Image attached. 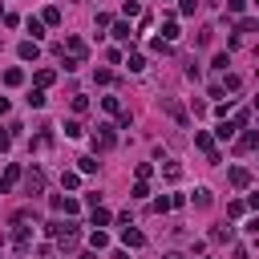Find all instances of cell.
Here are the masks:
<instances>
[{"instance_id": "obj_1", "label": "cell", "mask_w": 259, "mask_h": 259, "mask_svg": "<svg viewBox=\"0 0 259 259\" xmlns=\"http://www.w3.org/2000/svg\"><path fill=\"white\" fill-rule=\"evenodd\" d=\"M65 49H69V61H65V69H77V65L85 61V41H81V37H69V41H65Z\"/></svg>"}, {"instance_id": "obj_2", "label": "cell", "mask_w": 259, "mask_h": 259, "mask_svg": "<svg viewBox=\"0 0 259 259\" xmlns=\"http://www.w3.org/2000/svg\"><path fill=\"white\" fill-rule=\"evenodd\" d=\"M114 126H97V134H93V150H114Z\"/></svg>"}, {"instance_id": "obj_3", "label": "cell", "mask_w": 259, "mask_h": 259, "mask_svg": "<svg viewBox=\"0 0 259 259\" xmlns=\"http://www.w3.org/2000/svg\"><path fill=\"white\" fill-rule=\"evenodd\" d=\"M195 146H198V150H207V158H211V162H219V150H215V142H211V134H207V130H198V134H195Z\"/></svg>"}, {"instance_id": "obj_4", "label": "cell", "mask_w": 259, "mask_h": 259, "mask_svg": "<svg viewBox=\"0 0 259 259\" xmlns=\"http://www.w3.org/2000/svg\"><path fill=\"white\" fill-rule=\"evenodd\" d=\"M162 109H166V114H170V118L178 122V126H186V109H183V106H178V101H174V97H162Z\"/></svg>"}, {"instance_id": "obj_5", "label": "cell", "mask_w": 259, "mask_h": 259, "mask_svg": "<svg viewBox=\"0 0 259 259\" xmlns=\"http://www.w3.org/2000/svg\"><path fill=\"white\" fill-rule=\"evenodd\" d=\"M122 243H126V247H146V235H142L138 227H130V223H126V231H122Z\"/></svg>"}, {"instance_id": "obj_6", "label": "cell", "mask_w": 259, "mask_h": 259, "mask_svg": "<svg viewBox=\"0 0 259 259\" xmlns=\"http://www.w3.org/2000/svg\"><path fill=\"white\" fill-rule=\"evenodd\" d=\"M25 190H29V195H41V190H45V174L41 170H29L25 174Z\"/></svg>"}, {"instance_id": "obj_7", "label": "cell", "mask_w": 259, "mask_h": 259, "mask_svg": "<svg viewBox=\"0 0 259 259\" xmlns=\"http://www.w3.org/2000/svg\"><path fill=\"white\" fill-rule=\"evenodd\" d=\"M13 243H16V251H29V247H32V235H29V227L20 219H16V239Z\"/></svg>"}, {"instance_id": "obj_8", "label": "cell", "mask_w": 259, "mask_h": 259, "mask_svg": "<svg viewBox=\"0 0 259 259\" xmlns=\"http://www.w3.org/2000/svg\"><path fill=\"white\" fill-rule=\"evenodd\" d=\"M16 53H20V61H37V41H20Z\"/></svg>"}, {"instance_id": "obj_9", "label": "cell", "mask_w": 259, "mask_h": 259, "mask_svg": "<svg viewBox=\"0 0 259 259\" xmlns=\"http://www.w3.org/2000/svg\"><path fill=\"white\" fill-rule=\"evenodd\" d=\"M231 186H251V174H247L243 166H235L231 170Z\"/></svg>"}, {"instance_id": "obj_10", "label": "cell", "mask_w": 259, "mask_h": 259, "mask_svg": "<svg viewBox=\"0 0 259 259\" xmlns=\"http://www.w3.org/2000/svg\"><path fill=\"white\" fill-rule=\"evenodd\" d=\"M255 146H259V130H247L239 138V150H255Z\"/></svg>"}, {"instance_id": "obj_11", "label": "cell", "mask_w": 259, "mask_h": 259, "mask_svg": "<svg viewBox=\"0 0 259 259\" xmlns=\"http://www.w3.org/2000/svg\"><path fill=\"white\" fill-rule=\"evenodd\" d=\"M195 207H198V211H207V207H211V190H207V186H198V190H195Z\"/></svg>"}, {"instance_id": "obj_12", "label": "cell", "mask_w": 259, "mask_h": 259, "mask_svg": "<svg viewBox=\"0 0 259 259\" xmlns=\"http://www.w3.org/2000/svg\"><path fill=\"white\" fill-rule=\"evenodd\" d=\"M162 170H166V178H170V183H178V178H183V166H178V162H166Z\"/></svg>"}, {"instance_id": "obj_13", "label": "cell", "mask_w": 259, "mask_h": 259, "mask_svg": "<svg viewBox=\"0 0 259 259\" xmlns=\"http://www.w3.org/2000/svg\"><path fill=\"white\" fill-rule=\"evenodd\" d=\"M219 85H223V93H227V89H231V93H235V89H239L243 81H239V77H235V73H227V77H223V81H219Z\"/></svg>"}, {"instance_id": "obj_14", "label": "cell", "mask_w": 259, "mask_h": 259, "mask_svg": "<svg viewBox=\"0 0 259 259\" xmlns=\"http://www.w3.org/2000/svg\"><path fill=\"white\" fill-rule=\"evenodd\" d=\"M126 65H130L134 73H142V69H146V57H142V53H130V61H126Z\"/></svg>"}, {"instance_id": "obj_15", "label": "cell", "mask_w": 259, "mask_h": 259, "mask_svg": "<svg viewBox=\"0 0 259 259\" xmlns=\"http://www.w3.org/2000/svg\"><path fill=\"white\" fill-rule=\"evenodd\" d=\"M162 41H178V25H174V20H166V25H162Z\"/></svg>"}, {"instance_id": "obj_16", "label": "cell", "mask_w": 259, "mask_h": 259, "mask_svg": "<svg viewBox=\"0 0 259 259\" xmlns=\"http://www.w3.org/2000/svg\"><path fill=\"white\" fill-rule=\"evenodd\" d=\"M53 81H57V73H53V69H41V73H37V85H41V89L53 85Z\"/></svg>"}, {"instance_id": "obj_17", "label": "cell", "mask_w": 259, "mask_h": 259, "mask_svg": "<svg viewBox=\"0 0 259 259\" xmlns=\"http://www.w3.org/2000/svg\"><path fill=\"white\" fill-rule=\"evenodd\" d=\"M231 235H235L231 227H215V231H211V239H215V243H227V239H231Z\"/></svg>"}, {"instance_id": "obj_18", "label": "cell", "mask_w": 259, "mask_h": 259, "mask_svg": "<svg viewBox=\"0 0 259 259\" xmlns=\"http://www.w3.org/2000/svg\"><path fill=\"white\" fill-rule=\"evenodd\" d=\"M114 41H134V32H130V25H114Z\"/></svg>"}, {"instance_id": "obj_19", "label": "cell", "mask_w": 259, "mask_h": 259, "mask_svg": "<svg viewBox=\"0 0 259 259\" xmlns=\"http://www.w3.org/2000/svg\"><path fill=\"white\" fill-rule=\"evenodd\" d=\"M41 20H45V25H61V8H45Z\"/></svg>"}, {"instance_id": "obj_20", "label": "cell", "mask_w": 259, "mask_h": 259, "mask_svg": "<svg viewBox=\"0 0 259 259\" xmlns=\"http://www.w3.org/2000/svg\"><path fill=\"white\" fill-rule=\"evenodd\" d=\"M81 134H85L81 122H65V138H81Z\"/></svg>"}, {"instance_id": "obj_21", "label": "cell", "mask_w": 259, "mask_h": 259, "mask_svg": "<svg viewBox=\"0 0 259 259\" xmlns=\"http://www.w3.org/2000/svg\"><path fill=\"white\" fill-rule=\"evenodd\" d=\"M29 106H32V109L45 106V89H32V93H29Z\"/></svg>"}, {"instance_id": "obj_22", "label": "cell", "mask_w": 259, "mask_h": 259, "mask_svg": "<svg viewBox=\"0 0 259 259\" xmlns=\"http://www.w3.org/2000/svg\"><path fill=\"white\" fill-rule=\"evenodd\" d=\"M89 243H93V251H101L109 239H106V231H93V235H89Z\"/></svg>"}, {"instance_id": "obj_23", "label": "cell", "mask_w": 259, "mask_h": 259, "mask_svg": "<svg viewBox=\"0 0 259 259\" xmlns=\"http://www.w3.org/2000/svg\"><path fill=\"white\" fill-rule=\"evenodd\" d=\"M77 183H81V178H77V174H73V170H65V174H61V186H65V190H73V186H77Z\"/></svg>"}, {"instance_id": "obj_24", "label": "cell", "mask_w": 259, "mask_h": 259, "mask_svg": "<svg viewBox=\"0 0 259 259\" xmlns=\"http://www.w3.org/2000/svg\"><path fill=\"white\" fill-rule=\"evenodd\" d=\"M109 223V211H101V207H93V227H106Z\"/></svg>"}, {"instance_id": "obj_25", "label": "cell", "mask_w": 259, "mask_h": 259, "mask_svg": "<svg viewBox=\"0 0 259 259\" xmlns=\"http://www.w3.org/2000/svg\"><path fill=\"white\" fill-rule=\"evenodd\" d=\"M29 32H32V41L45 37V20H29Z\"/></svg>"}, {"instance_id": "obj_26", "label": "cell", "mask_w": 259, "mask_h": 259, "mask_svg": "<svg viewBox=\"0 0 259 259\" xmlns=\"http://www.w3.org/2000/svg\"><path fill=\"white\" fill-rule=\"evenodd\" d=\"M4 81H8V85H20V81H25V73H20V69H8Z\"/></svg>"}, {"instance_id": "obj_27", "label": "cell", "mask_w": 259, "mask_h": 259, "mask_svg": "<svg viewBox=\"0 0 259 259\" xmlns=\"http://www.w3.org/2000/svg\"><path fill=\"white\" fill-rule=\"evenodd\" d=\"M101 106L109 109V114H122V106H118V97H101Z\"/></svg>"}, {"instance_id": "obj_28", "label": "cell", "mask_w": 259, "mask_h": 259, "mask_svg": "<svg viewBox=\"0 0 259 259\" xmlns=\"http://www.w3.org/2000/svg\"><path fill=\"white\" fill-rule=\"evenodd\" d=\"M231 134H235V122H223V126H219V138H223V142H227V138H231Z\"/></svg>"}, {"instance_id": "obj_29", "label": "cell", "mask_w": 259, "mask_h": 259, "mask_svg": "<svg viewBox=\"0 0 259 259\" xmlns=\"http://www.w3.org/2000/svg\"><path fill=\"white\" fill-rule=\"evenodd\" d=\"M150 195V186H146V178H138V186H134V198H146Z\"/></svg>"}, {"instance_id": "obj_30", "label": "cell", "mask_w": 259, "mask_h": 259, "mask_svg": "<svg viewBox=\"0 0 259 259\" xmlns=\"http://www.w3.org/2000/svg\"><path fill=\"white\" fill-rule=\"evenodd\" d=\"M97 170V158H81V174H93Z\"/></svg>"}, {"instance_id": "obj_31", "label": "cell", "mask_w": 259, "mask_h": 259, "mask_svg": "<svg viewBox=\"0 0 259 259\" xmlns=\"http://www.w3.org/2000/svg\"><path fill=\"white\" fill-rule=\"evenodd\" d=\"M195 8H198V0H183V16H190Z\"/></svg>"}, {"instance_id": "obj_32", "label": "cell", "mask_w": 259, "mask_h": 259, "mask_svg": "<svg viewBox=\"0 0 259 259\" xmlns=\"http://www.w3.org/2000/svg\"><path fill=\"white\" fill-rule=\"evenodd\" d=\"M247 207H251V211H259V195H251V198H247Z\"/></svg>"}, {"instance_id": "obj_33", "label": "cell", "mask_w": 259, "mask_h": 259, "mask_svg": "<svg viewBox=\"0 0 259 259\" xmlns=\"http://www.w3.org/2000/svg\"><path fill=\"white\" fill-rule=\"evenodd\" d=\"M114 259H130V251H118V255H114Z\"/></svg>"}, {"instance_id": "obj_34", "label": "cell", "mask_w": 259, "mask_h": 259, "mask_svg": "<svg viewBox=\"0 0 259 259\" xmlns=\"http://www.w3.org/2000/svg\"><path fill=\"white\" fill-rule=\"evenodd\" d=\"M166 259H186V255H178V251H170V255H166Z\"/></svg>"}, {"instance_id": "obj_35", "label": "cell", "mask_w": 259, "mask_h": 259, "mask_svg": "<svg viewBox=\"0 0 259 259\" xmlns=\"http://www.w3.org/2000/svg\"><path fill=\"white\" fill-rule=\"evenodd\" d=\"M81 259H97V255H93V251H85V255H81Z\"/></svg>"}, {"instance_id": "obj_36", "label": "cell", "mask_w": 259, "mask_h": 259, "mask_svg": "<svg viewBox=\"0 0 259 259\" xmlns=\"http://www.w3.org/2000/svg\"><path fill=\"white\" fill-rule=\"evenodd\" d=\"M255 109H259V97H255Z\"/></svg>"}, {"instance_id": "obj_37", "label": "cell", "mask_w": 259, "mask_h": 259, "mask_svg": "<svg viewBox=\"0 0 259 259\" xmlns=\"http://www.w3.org/2000/svg\"><path fill=\"white\" fill-rule=\"evenodd\" d=\"M255 4H259V0H255Z\"/></svg>"}]
</instances>
